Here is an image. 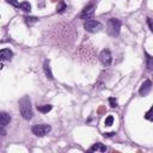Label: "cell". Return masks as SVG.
<instances>
[{
	"label": "cell",
	"instance_id": "cell-20",
	"mask_svg": "<svg viewBox=\"0 0 153 153\" xmlns=\"http://www.w3.org/2000/svg\"><path fill=\"white\" fill-rule=\"evenodd\" d=\"M146 22H147V25H148L149 30L153 32V19H152V18H149V17H147V18H146Z\"/></svg>",
	"mask_w": 153,
	"mask_h": 153
},
{
	"label": "cell",
	"instance_id": "cell-7",
	"mask_svg": "<svg viewBox=\"0 0 153 153\" xmlns=\"http://www.w3.org/2000/svg\"><path fill=\"white\" fill-rule=\"evenodd\" d=\"M151 90H152V81L151 80H145L142 82L140 90H139V93H140V96L145 97V96H147L151 92Z\"/></svg>",
	"mask_w": 153,
	"mask_h": 153
},
{
	"label": "cell",
	"instance_id": "cell-12",
	"mask_svg": "<svg viewBox=\"0 0 153 153\" xmlns=\"http://www.w3.org/2000/svg\"><path fill=\"white\" fill-rule=\"evenodd\" d=\"M145 56H146V68L148 72H153V56L149 55L147 51H145Z\"/></svg>",
	"mask_w": 153,
	"mask_h": 153
},
{
	"label": "cell",
	"instance_id": "cell-17",
	"mask_svg": "<svg viewBox=\"0 0 153 153\" xmlns=\"http://www.w3.org/2000/svg\"><path fill=\"white\" fill-rule=\"evenodd\" d=\"M145 118L148 121H153V105L151 106V109L145 114Z\"/></svg>",
	"mask_w": 153,
	"mask_h": 153
},
{
	"label": "cell",
	"instance_id": "cell-6",
	"mask_svg": "<svg viewBox=\"0 0 153 153\" xmlns=\"http://www.w3.org/2000/svg\"><path fill=\"white\" fill-rule=\"evenodd\" d=\"M99 61L103 66H110L112 62V55L109 49H104L99 54Z\"/></svg>",
	"mask_w": 153,
	"mask_h": 153
},
{
	"label": "cell",
	"instance_id": "cell-13",
	"mask_svg": "<svg viewBox=\"0 0 153 153\" xmlns=\"http://www.w3.org/2000/svg\"><path fill=\"white\" fill-rule=\"evenodd\" d=\"M24 20H25V23L29 26H31V25H33V24H36L38 22V18L37 17H33V16H25L24 17Z\"/></svg>",
	"mask_w": 153,
	"mask_h": 153
},
{
	"label": "cell",
	"instance_id": "cell-14",
	"mask_svg": "<svg viewBox=\"0 0 153 153\" xmlns=\"http://www.w3.org/2000/svg\"><path fill=\"white\" fill-rule=\"evenodd\" d=\"M53 109V105H50V104H44V105H37V110L39 111V112H43V114H47V112H49L50 110Z\"/></svg>",
	"mask_w": 153,
	"mask_h": 153
},
{
	"label": "cell",
	"instance_id": "cell-18",
	"mask_svg": "<svg viewBox=\"0 0 153 153\" xmlns=\"http://www.w3.org/2000/svg\"><path fill=\"white\" fill-rule=\"evenodd\" d=\"M114 123V117L110 115V116H108L106 118H105V121H104V124L105 126H111Z\"/></svg>",
	"mask_w": 153,
	"mask_h": 153
},
{
	"label": "cell",
	"instance_id": "cell-4",
	"mask_svg": "<svg viewBox=\"0 0 153 153\" xmlns=\"http://www.w3.org/2000/svg\"><path fill=\"white\" fill-rule=\"evenodd\" d=\"M50 130H51V127L49 124H36L31 128L32 134H35L36 136H39V137L47 135L48 133H50Z\"/></svg>",
	"mask_w": 153,
	"mask_h": 153
},
{
	"label": "cell",
	"instance_id": "cell-8",
	"mask_svg": "<svg viewBox=\"0 0 153 153\" xmlns=\"http://www.w3.org/2000/svg\"><path fill=\"white\" fill-rule=\"evenodd\" d=\"M43 71H44L45 76H47L49 80H53V79H54L53 72H51V69H50V63H49V61H48V60H47V61H44V63H43Z\"/></svg>",
	"mask_w": 153,
	"mask_h": 153
},
{
	"label": "cell",
	"instance_id": "cell-10",
	"mask_svg": "<svg viewBox=\"0 0 153 153\" xmlns=\"http://www.w3.org/2000/svg\"><path fill=\"white\" fill-rule=\"evenodd\" d=\"M88 151L90 152H105L106 151V146L104 143H102V142H97V143L92 145Z\"/></svg>",
	"mask_w": 153,
	"mask_h": 153
},
{
	"label": "cell",
	"instance_id": "cell-5",
	"mask_svg": "<svg viewBox=\"0 0 153 153\" xmlns=\"http://www.w3.org/2000/svg\"><path fill=\"white\" fill-rule=\"evenodd\" d=\"M94 10H96V6L93 4H90L87 5L80 13V19L82 20H88V19H93V16H94Z\"/></svg>",
	"mask_w": 153,
	"mask_h": 153
},
{
	"label": "cell",
	"instance_id": "cell-9",
	"mask_svg": "<svg viewBox=\"0 0 153 153\" xmlns=\"http://www.w3.org/2000/svg\"><path fill=\"white\" fill-rule=\"evenodd\" d=\"M10 122H11V116L7 112L2 111L0 114V126L1 127H6L7 124H10Z\"/></svg>",
	"mask_w": 153,
	"mask_h": 153
},
{
	"label": "cell",
	"instance_id": "cell-21",
	"mask_svg": "<svg viewBox=\"0 0 153 153\" xmlns=\"http://www.w3.org/2000/svg\"><path fill=\"white\" fill-rule=\"evenodd\" d=\"M6 1H7L8 4H11L12 6H14V7H19V5H20L17 0H6Z\"/></svg>",
	"mask_w": 153,
	"mask_h": 153
},
{
	"label": "cell",
	"instance_id": "cell-1",
	"mask_svg": "<svg viewBox=\"0 0 153 153\" xmlns=\"http://www.w3.org/2000/svg\"><path fill=\"white\" fill-rule=\"evenodd\" d=\"M18 106H19V112L22 115V117L26 121L32 118V106H31V100L29 96H24L23 98L19 99L18 102Z\"/></svg>",
	"mask_w": 153,
	"mask_h": 153
},
{
	"label": "cell",
	"instance_id": "cell-3",
	"mask_svg": "<svg viewBox=\"0 0 153 153\" xmlns=\"http://www.w3.org/2000/svg\"><path fill=\"white\" fill-rule=\"evenodd\" d=\"M84 29L86 31H88V32L94 33V32L100 31L103 29V25H102V23H99L96 19H88V20L84 22Z\"/></svg>",
	"mask_w": 153,
	"mask_h": 153
},
{
	"label": "cell",
	"instance_id": "cell-15",
	"mask_svg": "<svg viewBox=\"0 0 153 153\" xmlns=\"http://www.w3.org/2000/svg\"><path fill=\"white\" fill-rule=\"evenodd\" d=\"M66 10H67V5H66V2H65L63 0H61V1L59 2L57 7H56V12H57V13H63Z\"/></svg>",
	"mask_w": 153,
	"mask_h": 153
},
{
	"label": "cell",
	"instance_id": "cell-22",
	"mask_svg": "<svg viewBox=\"0 0 153 153\" xmlns=\"http://www.w3.org/2000/svg\"><path fill=\"white\" fill-rule=\"evenodd\" d=\"M0 133H1V135H2V136H5V135H6V131H5L4 127H1V128H0Z\"/></svg>",
	"mask_w": 153,
	"mask_h": 153
},
{
	"label": "cell",
	"instance_id": "cell-2",
	"mask_svg": "<svg viewBox=\"0 0 153 153\" xmlns=\"http://www.w3.org/2000/svg\"><path fill=\"white\" fill-rule=\"evenodd\" d=\"M120 30H121V20L117 18H110L108 20V25H106L108 33L112 37H116L120 35Z\"/></svg>",
	"mask_w": 153,
	"mask_h": 153
},
{
	"label": "cell",
	"instance_id": "cell-19",
	"mask_svg": "<svg viewBox=\"0 0 153 153\" xmlns=\"http://www.w3.org/2000/svg\"><path fill=\"white\" fill-rule=\"evenodd\" d=\"M109 104H110L111 108H116V106H117V100H116L114 97H110V98H109Z\"/></svg>",
	"mask_w": 153,
	"mask_h": 153
},
{
	"label": "cell",
	"instance_id": "cell-11",
	"mask_svg": "<svg viewBox=\"0 0 153 153\" xmlns=\"http://www.w3.org/2000/svg\"><path fill=\"white\" fill-rule=\"evenodd\" d=\"M12 56H13V53H12V50H10V49H1V51H0V59H1V61H5V60H11L12 59Z\"/></svg>",
	"mask_w": 153,
	"mask_h": 153
},
{
	"label": "cell",
	"instance_id": "cell-16",
	"mask_svg": "<svg viewBox=\"0 0 153 153\" xmlns=\"http://www.w3.org/2000/svg\"><path fill=\"white\" fill-rule=\"evenodd\" d=\"M19 8L23 10V11H25V12H30L31 11V5L27 1H23V2H20Z\"/></svg>",
	"mask_w": 153,
	"mask_h": 153
}]
</instances>
